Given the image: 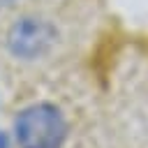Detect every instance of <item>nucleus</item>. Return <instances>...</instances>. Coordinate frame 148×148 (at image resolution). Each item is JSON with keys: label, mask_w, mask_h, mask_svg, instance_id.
<instances>
[{"label": "nucleus", "mask_w": 148, "mask_h": 148, "mask_svg": "<svg viewBox=\"0 0 148 148\" xmlns=\"http://www.w3.org/2000/svg\"><path fill=\"white\" fill-rule=\"evenodd\" d=\"M18 148H60L67 139L65 113L51 102L25 106L14 120Z\"/></svg>", "instance_id": "f257e3e1"}, {"label": "nucleus", "mask_w": 148, "mask_h": 148, "mask_svg": "<svg viewBox=\"0 0 148 148\" xmlns=\"http://www.w3.org/2000/svg\"><path fill=\"white\" fill-rule=\"evenodd\" d=\"M56 42V30L49 21L39 16H23L7 30V49L14 58L37 60L51 51Z\"/></svg>", "instance_id": "f03ea898"}, {"label": "nucleus", "mask_w": 148, "mask_h": 148, "mask_svg": "<svg viewBox=\"0 0 148 148\" xmlns=\"http://www.w3.org/2000/svg\"><path fill=\"white\" fill-rule=\"evenodd\" d=\"M18 0H0V7H12V5H16Z\"/></svg>", "instance_id": "7ed1b4c3"}, {"label": "nucleus", "mask_w": 148, "mask_h": 148, "mask_svg": "<svg viewBox=\"0 0 148 148\" xmlns=\"http://www.w3.org/2000/svg\"><path fill=\"white\" fill-rule=\"evenodd\" d=\"M0 148H7V139H5L2 132H0Z\"/></svg>", "instance_id": "20e7f679"}]
</instances>
